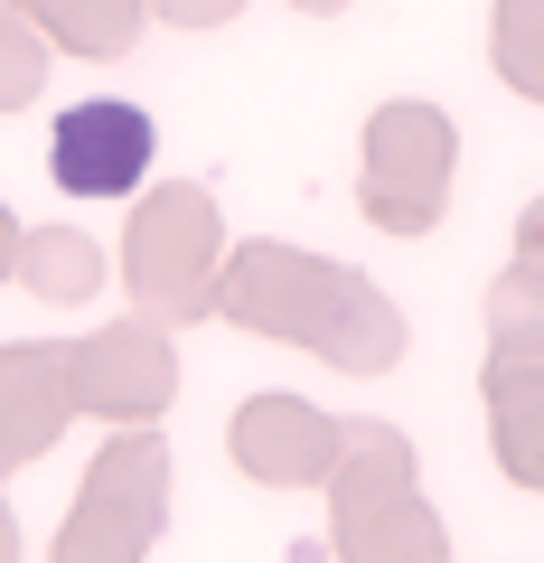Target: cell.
Returning a JSON list of instances; mask_svg holds the SVG:
<instances>
[{"instance_id": "1", "label": "cell", "mask_w": 544, "mask_h": 563, "mask_svg": "<svg viewBox=\"0 0 544 563\" xmlns=\"http://www.w3.org/2000/svg\"><path fill=\"white\" fill-rule=\"evenodd\" d=\"M151 151H160V132H151L142 103H76V113H57V179L76 188V198L142 188Z\"/></svg>"}]
</instances>
